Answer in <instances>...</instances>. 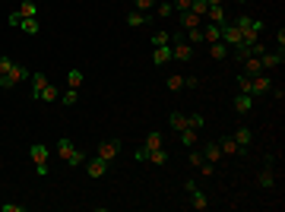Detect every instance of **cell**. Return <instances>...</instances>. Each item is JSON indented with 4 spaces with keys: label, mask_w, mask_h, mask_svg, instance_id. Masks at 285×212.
<instances>
[{
    "label": "cell",
    "mask_w": 285,
    "mask_h": 212,
    "mask_svg": "<svg viewBox=\"0 0 285 212\" xmlns=\"http://www.w3.org/2000/svg\"><path fill=\"white\" fill-rule=\"evenodd\" d=\"M272 95H276V101H282L285 98V89L282 86H272Z\"/></svg>",
    "instance_id": "48"
},
{
    "label": "cell",
    "mask_w": 285,
    "mask_h": 212,
    "mask_svg": "<svg viewBox=\"0 0 285 212\" xmlns=\"http://www.w3.org/2000/svg\"><path fill=\"white\" fill-rule=\"evenodd\" d=\"M209 7H225V0H206Z\"/></svg>",
    "instance_id": "50"
},
{
    "label": "cell",
    "mask_w": 285,
    "mask_h": 212,
    "mask_svg": "<svg viewBox=\"0 0 285 212\" xmlns=\"http://www.w3.org/2000/svg\"><path fill=\"white\" fill-rule=\"evenodd\" d=\"M0 212H26V206H19V203H0Z\"/></svg>",
    "instance_id": "43"
},
{
    "label": "cell",
    "mask_w": 285,
    "mask_h": 212,
    "mask_svg": "<svg viewBox=\"0 0 285 212\" xmlns=\"http://www.w3.org/2000/svg\"><path fill=\"white\" fill-rule=\"evenodd\" d=\"M206 19L216 22V26H225V7H209L206 10Z\"/></svg>",
    "instance_id": "25"
},
{
    "label": "cell",
    "mask_w": 285,
    "mask_h": 212,
    "mask_svg": "<svg viewBox=\"0 0 285 212\" xmlns=\"http://www.w3.org/2000/svg\"><path fill=\"white\" fill-rule=\"evenodd\" d=\"M13 67H16V61H13V57H0V73H10Z\"/></svg>",
    "instance_id": "42"
},
{
    "label": "cell",
    "mask_w": 285,
    "mask_h": 212,
    "mask_svg": "<svg viewBox=\"0 0 285 212\" xmlns=\"http://www.w3.org/2000/svg\"><path fill=\"white\" fill-rule=\"evenodd\" d=\"M146 149H159V146H165V136L159 133V130H152L149 136H146V143H142Z\"/></svg>",
    "instance_id": "30"
},
{
    "label": "cell",
    "mask_w": 285,
    "mask_h": 212,
    "mask_svg": "<svg viewBox=\"0 0 285 212\" xmlns=\"http://www.w3.org/2000/svg\"><path fill=\"white\" fill-rule=\"evenodd\" d=\"M82 79H86V76H82L79 70H70V73H67V86H70V89H79Z\"/></svg>",
    "instance_id": "34"
},
{
    "label": "cell",
    "mask_w": 285,
    "mask_h": 212,
    "mask_svg": "<svg viewBox=\"0 0 285 212\" xmlns=\"http://www.w3.org/2000/svg\"><path fill=\"white\" fill-rule=\"evenodd\" d=\"M168 61H171V44H165V48H156V51H152V64H156V67H165Z\"/></svg>",
    "instance_id": "19"
},
{
    "label": "cell",
    "mask_w": 285,
    "mask_h": 212,
    "mask_svg": "<svg viewBox=\"0 0 285 212\" xmlns=\"http://www.w3.org/2000/svg\"><path fill=\"white\" fill-rule=\"evenodd\" d=\"M206 10H209V4H206V0H194V4H190V13H194V16H200V19L206 16Z\"/></svg>",
    "instance_id": "35"
},
{
    "label": "cell",
    "mask_w": 285,
    "mask_h": 212,
    "mask_svg": "<svg viewBox=\"0 0 285 212\" xmlns=\"http://www.w3.org/2000/svg\"><path fill=\"white\" fill-rule=\"evenodd\" d=\"M272 92V76H266V73H257V76H251V95L254 98H260V95H269Z\"/></svg>",
    "instance_id": "7"
},
{
    "label": "cell",
    "mask_w": 285,
    "mask_h": 212,
    "mask_svg": "<svg viewBox=\"0 0 285 212\" xmlns=\"http://www.w3.org/2000/svg\"><path fill=\"white\" fill-rule=\"evenodd\" d=\"M79 101V89H67V92H61V104H67V108H70V104H76Z\"/></svg>",
    "instance_id": "33"
},
{
    "label": "cell",
    "mask_w": 285,
    "mask_h": 212,
    "mask_svg": "<svg viewBox=\"0 0 285 212\" xmlns=\"http://www.w3.org/2000/svg\"><path fill=\"white\" fill-rule=\"evenodd\" d=\"M168 89H171V92L184 89V76H177V73H174V76H168Z\"/></svg>",
    "instance_id": "40"
},
{
    "label": "cell",
    "mask_w": 285,
    "mask_h": 212,
    "mask_svg": "<svg viewBox=\"0 0 285 212\" xmlns=\"http://www.w3.org/2000/svg\"><path fill=\"white\" fill-rule=\"evenodd\" d=\"M10 26H16L19 32H26V35H38V32H41L38 16H19V13H10Z\"/></svg>",
    "instance_id": "4"
},
{
    "label": "cell",
    "mask_w": 285,
    "mask_h": 212,
    "mask_svg": "<svg viewBox=\"0 0 285 212\" xmlns=\"http://www.w3.org/2000/svg\"><path fill=\"white\" fill-rule=\"evenodd\" d=\"M156 13H159L162 19H168V16L174 13V7H171V4H159V7H156Z\"/></svg>",
    "instance_id": "41"
},
{
    "label": "cell",
    "mask_w": 285,
    "mask_h": 212,
    "mask_svg": "<svg viewBox=\"0 0 285 212\" xmlns=\"http://www.w3.org/2000/svg\"><path fill=\"white\" fill-rule=\"evenodd\" d=\"M171 61H181V64L194 61V44L184 38V32H174L171 35Z\"/></svg>",
    "instance_id": "3"
},
{
    "label": "cell",
    "mask_w": 285,
    "mask_h": 212,
    "mask_svg": "<svg viewBox=\"0 0 285 212\" xmlns=\"http://www.w3.org/2000/svg\"><path fill=\"white\" fill-rule=\"evenodd\" d=\"M187 41L190 44H203V29H190L187 32Z\"/></svg>",
    "instance_id": "38"
},
{
    "label": "cell",
    "mask_w": 285,
    "mask_h": 212,
    "mask_svg": "<svg viewBox=\"0 0 285 212\" xmlns=\"http://www.w3.org/2000/svg\"><path fill=\"white\" fill-rule=\"evenodd\" d=\"M177 22H181V29H184V32H190V29H200V26H203V19H200V16H194L190 10L177 13Z\"/></svg>",
    "instance_id": "13"
},
{
    "label": "cell",
    "mask_w": 285,
    "mask_h": 212,
    "mask_svg": "<svg viewBox=\"0 0 285 212\" xmlns=\"http://www.w3.org/2000/svg\"><path fill=\"white\" fill-rule=\"evenodd\" d=\"M285 61V51L279 48V51H263L260 54V64H263V73H269V70H276L279 64Z\"/></svg>",
    "instance_id": "10"
},
{
    "label": "cell",
    "mask_w": 285,
    "mask_h": 212,
    "mask_svg": "<svg viewBox=\"0 0 285 212\" xmlns=\"http://www.w3.org/2000/svg\"><path fill=\"white\" fill-rule=\"evenodd\" d=\"M257 187H263V190H269V187H276V174H272V168H269V165H266V168L257 174Z\"/></svg>",
    "instance_id": "16"
},
{
    "label": "cell",
    "mask_w": 285,
    "mask_h": 212,
    "mask_svg": "<svg viewBox=\"0 0 285 212\" xmlns=\"http://www.w3.org/2000/svg\"><path fill=\"white\" fill-rule=\"evenodd\" d=\"M133 7L139 13H152V7H156V0H133Z\"/></svg>",
    "instance_id": "37"
},
{
    "label": "cell",
    "mask_w": 285,
    "mask_h": 212,
    "mask_svg": "<svg viewBox=\"0 0 285 212\" xmlns=\"http://www.w3.org/2000/svg\"><path fill=\"white\" fill-rule=\"evenodd\" d=\"M190 4H194V0H174V10H177V13H184V10H190Z\"/></svg>",
    "instance_id": "45"
},
{
    "label": "cell",
    "mask_w": 285,
    "mask_h": 212,
    "mask_svg": "<svg viewBox=\"0 0 285 212\" xmlns=\"http://www.w3.org/2000/svg\"><path fill=\"white\" fill-rule=\"evenodd\" d=\"M146 22H149V13H139V10L127 13V26H146Z\"/></svg>",
    "instance_id": "27"
},
{
    "label": "cell",
    "mask_w": 285,
    "mask_h": 212,
    "mask_svg": "<svg viewBox=\"0 0 285 212\" xmlns=\"http://www.w3.org/2000/svg\"><path fill=\"white\" fill-rule=\"evenodd\" d=\"M238 92H247V95H251V76H238Z\"/></svg>",
    "instance_id": "39"
},
{
    "label": "cell",
    "mask_w": 285,
    "mask_h": 212,
    "mask_svg": "<svg viewBox=\"0 0 285 212\" xmlns=\"http://www.w3.org/2000/svg\"><path fill=\"white\" fill-rule=\"evenodd\" d=\"M187 127H190V130H203V114H200V111H194V114H187Z\"/></svg>",
    "instance_id": "31"
},
{
    "label": "cell",
    "mask_w": 285,
    "mask_h": 212,
    "mask_svg": "<svg viewBox=\"0 0 285 212\" xmlns=\"http://www.w3.org/2000/svg\"><path fill=\"white\" fill-rule=\"evenodd\" d=\"M203 41H206V44L222 41V26H216V22H212V26H203Z\"/></svg>",
    "instance_id": "22"
},
{
    "label": "cell",
    "mask_w": 285,
    "mask_h": 212,
    "mask_svg": "<svg viewBox=\"0 0 285 212\" xmlns=\"http://www.w3.org/2000/svg\"><path fill=\"white\" fill-rule=\"evenodd\" d=\"M48 86V76L44 73H32V98H38V92Z\"/></svg>",
    "instance_id": "29"
},
{
    "label": "cell",
    "mask_w": 285,
    "mask_h": 212,
    "mask_svg": "<svg viewBox=\"0 0 285 212\" xmlns=\"http://www.w3.org/2000/svg\"><path fill=\"white\" fill-rule=\"evenodd\" d=\"M133 155H136V162H146V155H149V149H146V146H139V149L133 152Z\"/></svg>",
    "instance_id": "47"
},
{
    "label": "cell",
    "mask_w": 285,
    "mask_h": 212,
    "mask_svg": "<svg viewBox=\"0 0 285 212\" xmlns=\"http://www.w3.org/2000/svg\"><path fill=\"white\" fill-rule=\"evenodd\" d=\"M209 57H212V61H225V57H228V44H225V41H212L209 44Z\"/></svg>",
    "instance_id": "21"
},
{
    "label": "cell",
    "mask_w": 285,
    "mask_h": 212,
    "mask_svg": "<svg viewBox=\"0 0 285 212\" xmlns=\"http://www.w3.org/2000/svg\"><path fill=\"white\" fill-rule=\"evenodd\" d=\"M108 168H111V162H105V158H99V155L86 162V174H89V178H105V174H108Z\"/></svg>",
    "instance_id": "11"
},
{
    "label": "cell",
    "mask_w": 285,
    "mask_h": 212,
    "mask_svg": "<svg viewBox=\"0 0 285 212\" xmlns=\"http://www.w3.org/2000/svg\"><path fill=\"white\" fill-rule=\"evenodd\" d=\"M26 76H32V73H29V70L22 67V64H16L13 70H10V73H0V89H13L16 82H22Z\"/></svg>",
    "instance_id": "6"
},
{
    "label": "cell",
    "mask_w": 285,
    "mask_h": 212,
    "mask_svg": "<svg viewBox=\"0 0 285 212\" xmlns=\"http://www.w3.org/2000/svg\"><path fill=\"white\" fill-rule=\"evenodd\" d=\"M187 158H190V165H197V168H200V165H203V155H200V152H190Z\"/></svg>",
    "instance_id": "46"
},
{
    "label": "cell",
    "mask_w": 285,
    "mask_h": 212,
    "mask_svg": "<svg viewBox=\"0 0 285 212\" xmlns=\"http://www.w3.org/2000/svg\"><path fill=\"white\" fill-rule=\"evenodd\" d=\"M165 44H171V32L168 29H159L152 35V48H165Z\"/></svg>",
    "instance_id": "26"
},
{
    "label": "cell",
    "mask_w": 285,
    "mask_h": 212,
    "mask_svg": "<svg viewBox=\"0 0 285 212\" xmlns=\"http://www.w3.org/2000/svg\"><path fill=\"white\" fill-rule=\"evenodd\" d=\"M121 139H105V143H99V152H95V155L99 158H105V162H114L117 155H121Z\"/></svg>",
    "instance_id": "8"
},
{
    "label": "cell",
    "mask_w": 285,
    "mask_h": 212,
    "mask_svg": "<svg viewBox=\"0 0 285 212\" xmlns=\"http://www.w3.org/2000/svg\"><path fill=\"white\" fill-rule=\"evenodd\" d=\"M57 155H61V158L70 165V168H79V165H86V155H82V152L73 146V139H70V136H61V139H57Z\"/></svg>",
    "instance_id": "2"
},
{
    "label": "cell",
    "mask_w": 285,
    "mask_h": 212,
    "mask_svg": "<svg viewBox=\"0 0 285 212\" xmlns=\"http://www.w3.org/2000/svg\"><path fill=\"white\" fill-rule=\"evenodd\" d=\"M184 190H187V196H190V206H194V209H200V212H203V209L209 206V199H206V193L200 190V187H197L194 181H187V184H184Z\"/></svg>",
    "instance_id": "9"
},
{
    "label": "cell",
    "mask_w": 285,
    "mask_h": 212,
    "mask_svg": "<svg viewBox=\"0 0 285 212\" xmlns=\"http://www.w3.org/2000/svg\"><path fill=\"white\" fill-rule=\"evenodd\" d=\"M219 149H222V155H241V149H238L234 136H225L222 143H219Z\"/></svg>",
    "instance_id": "24"
},
{
    "label": "cell",
    "mask_w": 285,
    "mask_h": 212,
    "mask_svg": "<svg viewBox=\"0 0 285 212\" xmlns=\"http://www.w3.org/2000/svg\"><path fill=\"white\" fill-rule=\"evenodd\" d=\"M16 13H19V16H38V7H35V4H32V0H22V4H19V10H16Z\"/></svg>",
    "instance_id": "32"
},
{
    "label": "cell",
    "mask_w": 285,
    "mask_h": 212,
    "mask_svg": "<svg viewBox=\"0 0 285 212\" xmlns=\"http://www.w3.org/2000/svg\"><path fill=\"white\" fill-rule=\"evenodd\" d=\"M29 155H32V162H35V168H38V174H41V178H48V155H51V149L41 146V143H35V146L29 149Z\"/></svg>",
    "instance_id": "5"
},
{
    "label": "cell",
    "mask_w": 285,
    "mask_h": 212,
    "mask_svg": "<svg viewBox=\"0 0 285 212\" xmlns=\"http://www.w3.org/2000/svg\"><path fill=\"white\" fill-rule=\"evenodd\" d=\"M234 26H238V32H241V44H247V48H254L260 32H263V22L254 19V16H238Z\"/></svg>",
    "instance_id": "1"
},
{
    "label": "cell",
    "mask_w": 285,
    "mask_h": 212,
    "mask_svg": "<svg viewBox=\"0 0 285 212\" xmlns=\"http://www.w3.org/2000/svg\"><path fill=\"white\" fill-rule=\"evenodd\" d=\"M251 108H254V95H247V92H238V95H234V111H238V114H247Z\"/></svg>",
    "instance_id": "14"
},
{
    "label": "cell",
    "mask_w": 285,
    "mask_h": 212,
    "mask_svg": "<svg viewBox=\"0 0 285 212\" xmlns=\"http://www.w3.org/2000/svg\"><path fill=\"white\" fill-rule=\"evenodd\" d=\"M203 158L216 165V162L222 158V149H219V143H206V146H203Z\"/></svg>",
    "instance_id": "23"
},
{
    "label": "cell",
    "mask_w": 285,
    "mask_h": 212,
    "mask_svg": "<svg viewBox=\"0 0 285 212\" xmlns=\"http://www.w3.org/2000/svg\"><path fill=\"white\" fill-rule=\"evenodd\" d=\"M200 171H203V178H212V174H216V165L203 158V165H200Z\"/></svg>",
    "instance_id": "44"
},
{
    "label": "cell",
    "mask_w": 285,
    "mask_h": 212,
    "mask_svg": "<svg viewBox=\"0 0 285 212\" xmlns=\"http://www.w3.org/2000/svg\"><path fill=\"white\" fill-rule=\"evenodd\" d=\"M251 139H254L251 127H238V133H234V143H238V149H241V152H247V146H251Z\"/></svg>",
    "instance_id": "15"
},
{
    "label": "cell",
    "mask_w": 285,
    "mask_h": 212,
    "mask_svg": "<svg viewBox=\"0 0 285 212\" xmlns=\"http://www.w3.org/2000/svg\"><path fill=\"white\" fill-rule=\"evenodd\" d=\"M181 143H184L187 149H194V146H197V130H190V127H187V130H181Z\"/></svg>",
    "instance_id": "36"
},
{
    "label": "cell",
    "mask_w": 285,
    "mask_h": 212,
    "mask_svg": "<svg viewBox=\"0 0 285 212\" xmlns=\"http://www.w3.org/2000/svg\"><path fill=\"white\" fill-rule=\"evenodd\" d=\"M241 64H244V73H247V76H257V73H263V64H260V57H254V54H251V57H244Z\"/></svg>",
    "instance_id": "18"
},
{
    "label": "cell",
    "mask_w": 285,
    "mask_h": 212,
    "mask_svg": "<svg viewBox=\"0 0 285 212\" xmlns=\"http://www.w3.org/2000/svg\"><path fill=\"white\" fill-rule=\"evenodd\" d=\"M168 124L174 127V133L187 130V114H184V111H171V114H168Z\"/></svg>",
    "instance_id": "20"
},
{
    "label": "cell",
    "mask_w": 285,
    "mask_h": 212,
    "mask_svg": "<svg viewBox=\"0 0 285 212\" xmlns=\"http://www.w3.org/2000/svg\"><path fill=\"white\" fill-rule=\"evenodd\" d=\"M146 162H152V165H159V168H165V165H168V152H165V146H159V149H149Z\"/></svg>",
    "instance_id": "17"
},
{
    "label": "cell",
    "mask_w": 285,
    "mask_h": 212,
    "mask_svg": "<svg viewBox=\"0 0 285 212\" xmlns=\"http://www.w3.org/2000/svg\"><path fill=\"white\" fill-rule=\"evenodd\" d=\"M222 41H225V44H231V48H238V44H241V32H238V26L225 22V26H222Z\"/></svg>",
    "instance_id": "12"
},
{
    "label": "cell",
    "mask_w": 285,
    "mask_h": 212,
    "mask_svg": "<svg viewBox=\"0 0 285 212\" xmlns=\"http://www.w3.org/2000/svg\"><path fill=\"white\" fill-rule=\"evenodd\" d=\"M276 41H279V48H285V29L279 26V32H276Z\"/></svg>",
    "instance_id": "49"
},
{
    "label": "cell",
    "mask_w": 285,
    "mask_h": 212,
    "mask_svg": "<svg viewBox=\"0 0 285 212\" xmlns=\"http://www.w3.org/2000/svg\"><path fill=\"white\" fill-rule=\"evenodd\" d=\"M38 98H41V101H57V98H61V92H57L54 82H48V86L38 92Z\"/></svg>",
    "instance_id": "28"
}]
</instances>
